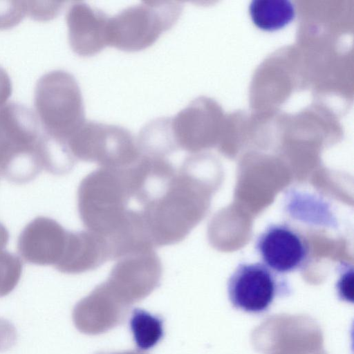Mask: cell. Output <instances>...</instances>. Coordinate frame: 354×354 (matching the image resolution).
Listing matches in <instances>:
<instances>
[{"mask_svg":"<svg viewBox=\"0 0 354 354\" xmlns=\"http://www.w3.org/2000/svg\"><path fill=\"white\" fill-rule=\"evenodd\" d=\"M127 167H100L86 175L77 189V210L87 230L119 241L133 226Z\"/></svg>","mask_w":354,"mask_h":354,"instance_id":"1","label":"cell"},{"mask_svg":"<svg viewBox=\"0 0 354 354\" xmlns=\"http://www.w3.org/2000/svg\"><path fill=\"white\" fill-rule=\"evenodd\" d=\"M36 114L9 102L0 109V174L23 184L44 169V138Z\"/></svg>","mask_w":354,"mask_h":354,"instance_id":"2","label":"cell"},{"mask_svg":"<svg viewBox=\"0 0 354 354\" xmlns=\"http://www.w3.org/2000/svg\"><path fill=\"white\" fill-rule=\"evenodd\" d=\"M142 214L148 239L153 248L181 242L201 215V205L191 172L182 165L162 195Z\"/></svg>","mask_w":354,"mask_h":354,"instance_id":"3","label":"cell"},{"mask_svg":"<svg viewBox=\"0 0 354 354\" xmlns=\"http://www.w3.org/2000/svg\"><path fill=\"white\" fill-rule=\"evenodd\" d=\"M34 106L43 131L65 143L86 121L78 83L64 70H53L39 77L34 91Z\"/></svg>","mask_w":354,"mask_h":354,"instance_id":"4","label":"cell"},{"mask_svg":"<svg viewBox=\"0 0 354 354\" xmlns=\"http://www.w3.org/2000/svg\"><path fill=\"white\" fill-rule=\"evenodd\" d=\"M182 12L179 1H148L129 6L109 17L108 46L127 52L145 49L174 26Z\"/></svg>","mask_w":354,"mask_h":354,"instance_id":"5","label":"cell"},{"mask_svg":"<svg viewBox=\"0 0 354 354\" xmlns=\"http://www.w3.org/2000/svg\"><path fill=\"white\" fill-rule=\"evenodd\" d=\"M66 144L76 161L95 162L102 167H129L142 155L128 129L95 121L86 120Z\"/></svg>","mask_w":354,"mask_h":354,"instance_id":"6","label":"cell"},{"mask_svg":"<svg viewBox=\"0 0 354 354\" xmlns=\"http://www.w3.org/2000/svg\"><path fill=\"white\" fill-rule=\"evenodd\" d=\"M162 273V263L154 248L145 247L117 259L104 283L114 297L129 308L158 288Z\"/></svg>","mask_w":354,"mask_h":354,"instance_id":"7","label":"cell"},{"mask_svg":"<svg viewBox=\"0 0 354 354\" xmlns=\"http://www.w3.org/2000/svg\"><path fill=\"white\" fill-rule=\"evenodd\" d=\"M288 291L286 279L261 263H239L227 283L231 304L250 313L266 311L277 296Z\"/></svg>","mask_w":354,"mask_h":354,"instance_id":"8","label":"cell"},{"mask_svg":"<svg viewBox=\"0 0 354 354\" xmlns=\"http://www.w3.org/2000/svg\"><path fill=\"white\" fill-rule=\"evenodd\" d=\"M255 249L263 264L281 274L303 269L309 259L306 239L285 223L268 225L258 236Z\"/></svg>","mask_w":354,"mask_h":354,"instance_id":"9","label":"cell"},{"mask_svg":"<svg viewBox=\"0 0 354 354\" xmlns=\"http://www.w3.org/2000/svg\"><path fill=\"white\" fill-rule=\"evenodd\" d=\"M68 232L55 220L37 216L20 233L18 252L29 263L55 268L64 254Z\"/></svg>","mask_w":354,"mask_h":354,"instance_id":"10","label":"cell"},{"mask_svg":"<svg viewBox=\"0 0 354 354\" xmlns=\"http://www.w3.org/2000/svg\"><path fill=\"white\" fill-rule=\"evenodd\" d=\"M109 20L102 10L84 2H73L66 13L68 42L73 52L90 57L107 46Z\"/></svg>","mask_w":354,"mask_h":354,"instance_id":"11","label":"cell"},{"mask_svg":"<svg viewBox=\"0 0 354 354\" xmlns=\"http://www.w3.org/2000/svg\"><path fill=\"white\" fill-rule=\"evenodd\" d=\"M128 310L103 282L75 304L72 318L79 331L94 335L104 333L120 324Z\"/></svg>","mask_w":354,"mask_h":354,"instance_id":"12","label":"cell"},{"mask_svg":"<svg viewBox=\"0 0 354 354\" xmlns=\"http://www.w3.org/2000/svg\"><path fill=\"white\" fill-rule=\"evenodd\" d=\"M111 260L110 248L104 237L87 230L68 231L64 254L55 268L65 274H80Z\"/></svg>","mask_w":354,"mask_h":354,"instance_id":"13","label":"cell"},{"mask_svg":"<svg viewBox=\"0 0 354 354\" xmlns=\"http://www.w3.org/2000/svg\"><path fill=\"white\" fill-rule=\"evenodd\" d=\"M142 154L166 158L178 150L171 128L170 118H158L146 123L136 138Z\"/></svg>","mask_w":354,"mask_h":354,"instance_id":"14","label":"cell"},{"mask_svg":"<svg viewBox=\"0 0 354 354\" xmlns=\"http://www.w3.org/2000/svg\"><path fill=\"white\" fill-rule=\"evenodd\" d=\"M249 12L253 23L264 30H275L295 17V7L290 0H252Z\"/></svg>","mask_w":354,"mask_h":354,"instance_id":"15","label":"cell"},{"mask_svg":"<svg viewBox=\"0 0 354 354\" xmlns=\"http://www.w3.org/2000/svg\"><path fill=\"white\" fill-rule=\"evenodd\" d=\"M129 326L135 344L140 350L153 348L163 336L162 320L143 309L133 310Z\"/></svg>","mask_w":354,"mask_h":354,"instance_id":"16","label":"cell"},{"mask_svg":"<svg viewBox=\"0 0 354 354\" xmlns=\"http://www.w3.org/2000/svg\"><path fill=\"white\" fill-rule=\"evenodd\" d=\"M23 263L15 254L0 251V297L9 295L17 286L22 274Z\"/></svg>","mask_w":354,"mask_h":354,"instance_id":"17","label":"cell"},{"mask_svg":"<svg viewBox=\"0 0 354 354\" xmlns=\"http://www.w3.org/2000/svg\"><path fill=\"white\" fill-rule=\"evenodd\" d=\"M26 15V1L0 0V30L15 26Z\"/></svg>","mask_w":354,"mask_h":354,"instance_id":"18","label":"cell"},{"mask_svg":"<svg viewBox=\"0 0 354 354\" xmlns=\"http://www.w3.org/2000/svg\"><path fill=\"white\" fill-rule=\"evenodd\" d=\"M62 1H26V15L39 21L55 18L63 8Z\"/></svg>","mask_w":354,"mask_h":354,"instance_id":"19","label":"cell"},{"mask_svg":"<svg viewBox=\"0 0 354 354\" xmlns=\"http://www.w3.org/2000/svg\"><path fill=\"white\" fill-rule=\"evenodd\" d=\"M17 338V333L15 326L8 320L0 317V352L12 347Z\"/></svg>","mask_w":354,"mask_h":354,"instance_id":"20","label":"cell"},{"mask_svg":"<svg viewBox=\"0 0 354 354\" xmlns=\"http://www.w3.org/2000/svg\"><path fill=\"white\" fill-rule=\"evenodd\" d=\"M12 82L8 73L0 66V109L7 104L12 94Z\"/></svg>","mask_w":354,"mask_h":354,"instance_id":"21","label":"cell"},{"mask_svg":"<svg viewBox=\"0 0 354 354\" xmlns=\"http://www.w3.org/2000/svg\"><path fill=\"white\" fill-rule=\"evenodd\" d=\"M9 233L6 227L0 222V251L3 250L8 243Z\"/></svg>","mask_w":354,"mask_h":354,"instance_id":"22","label":"cell"},{"mask_svg":"<svg viewBox=\"0 0 354 354\" xmlns=\"http://www.w3.org/2000/svg\"><path fill=\"white\" fill-rule=\"evenodd\" d=\"M96 354H144L137 351H123V352H114V353H106L100 352Z\"/></svg>","mask_w":354,"mask_h":354,"instance_id":"23","label":"cell"}]
</instances>
